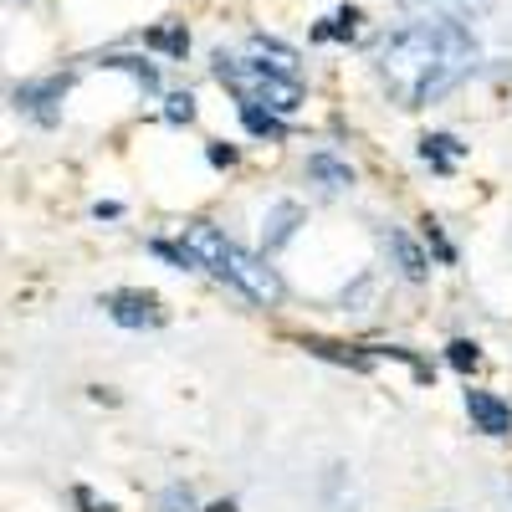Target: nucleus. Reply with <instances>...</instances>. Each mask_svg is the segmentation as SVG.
<instances>
[{"mask_svg":"<svg viewBox=\"0 0 512 512\" xmlns=\"http://www.w3.org/2000/svg\"><path fill=\"white\" fill-rule=\"evenodd\" d=\"M103 67L128 72L144 93H159V67H154V62H144V57H123V52H113V57H103Z\"/></svg>","mask_w":512,"mask_h":512,"instance_id":"obj_14","label":"nucleus"},{"mask_svg":"<svg viewBox=\"0 0 512 512\" xmlns=\"http://www.w3.org/2000/svg\"><path fill=\"white\" fill-rule=\"evenodd\" d=\"M241 123H246V134H256V139H287L282 113H272L262 103H241Z\"/></svg>","mask_w":512,"mask_h":512,"instance_id":"obj_12","label":"nucleus"},{"mask_svg":"<svg viewBox=\"0 0 512 512\" xmlns=\"http://www.w3.org/2000/svg\"><path fill=\"white\" fill-rule=\"evenodd\" d=\"M77 502H82V507H88V512H113L108 502H93V497H88V492H82V487H77Z\"/></svg>","mask_w":512,"mask_h":512,"instance_id":"obj_21","label":"nucleus"},{"mask_svg":"<svg viewBox=\"0 0 512 512\" xmlns=\"http://www.w3.org/2000/svg\"><path fill=\"white\" fill-rule=\"evenodd\" d=\"M251 57H262V62H272V67H282V72H297V52L282 47L277 36H251Z\"/></svg>","mask_w":512,"mask_h":512,"instance_id":"obj_15","label":"nucleus"},{"mask_svg":"<svg viewBox=\"0 0 512 512\" xmlns=\"http://www.w3.org/2000/svg\"><path fill=\"white\" fill-rule=\"evenodd\" d=\"M164 118L169 123H195V98L190 93H169L164 98Z\"/></svg>","mask_w":512,"mask_h":512,"instance_id":"obj_18","label":"nucleus"},{"mask_svg":"<svg viewBox=\"0 0 512 512\" xmlns=\"http://www.w3.org/2000/svg\"><path fill=\"white\" fill-rule=\"evenodd\" d=\"M103 308H108V318H113L118 328H154V323H164L159 297H149V292H134V287L108 292V297H103Z\"/></svg>","mask_w":512,"mask_h":512,"instance_id":"obj_4","label":"nucleus"},{"mask_svg":"<svg viewBox=\"0 0 512 512\" xmlns=\"http://www.w3.org/2000/svg\"><path fill=\"white\" fill-rule=\"evenodd\" d=\"M384 241H390L395 262H400V277H405V282H425V267H431V262H425V251H420V246H415L405 231H390Z\"/></svg>","mask_w":512,"mask_h":512,"instance_id":"obj_10","label":"nucleus"},{"mask_svg":"<svg viewBox=\"0 0 512 512\" xmlns=\"http://www.w3.org/2000/svg\"><path fill=\"white\" fill-rule=\"evenodd\" d=\"M405 11H420V16H451V21H472L487 11V0H400Z\"/></svg>","mask_w":512,"mask_h":512,"instance_id":"obj_9","label":"nucleus"},{"mask_svg":"<svg viewBox=\"0 0 512 512\" xmlns=\"http://www.w3.org/2000/svg\"><path fill=\"white\" fill-rule=\"evenodd\" d=\"M461 154H466V144H456L451 134H425L420 139V159L436 169V175H451V169L461 164Z\"/></svg>","mask_w":512,"mask_h":512,"instance_id":"obj_7","label":"nucleus"},{"mask_svg":"<svg viewBox=\"0 0 512 512\" xmlns=\"http://www.w3.org/2000/svg\"><path fill=\"white\" fill-rule=\"evenodd\" d=\"M154 52H164V57H185L190 52V31L185 26H159V31H149L144 36Z\"/></svg>","mask_w":512,"mask_h":512,"instance_id":"obj_16","label":"nucleus"},{"mask_svg":"<svg viewBox=\"0 0 512 512\" xmlns=\"http://www.w3.org/2000/svg\"><path fill=\"white\" fill-rule=\"evenodd\" d=\"M159 507H164V512H195V497H190L185 487H169V492L159 497Z\"/></svg>","mask_w":512,"mask_h":512,"instance_id":"obj_19","label":"nucleus"},{"mask_svg":"<svg viewBox=\"0 0 512 512\" xmlns=\"http://www.w3.org/2000/svg\"><path fill=\"white\" fill-rule=\"evenodd\" d=\"M205 512H236V502H216V507H205Z\"/></svg>","mask_w":512,"mask_h":512,"instance_id":"obj_22","label":"nucleus"},{"mask_svg":"<svg viewBox=\"0 0 512 512\" xmlns=\"http://www.w3.org/2000/svg\"><path fill=\"white\" fill-rule=\"evenodd\" d=\"M466 415L482 436H507L512 431V405L492 390H466Z\"/></svg>","mask_w":512,"mask_h":512,"instance_id":"obj_6","label":"nucleus"},{"mask_svg":"<svg viewBox=\"0 0 512 512\" xmlns=\"http://www.w3.org/2000/svg\"><path fill=\"white\" fill-rule=\"evenodd\" d=\"M21 113H31L36 123H57V103L67 98V77H41V82H21V88L11 93Z\"/></svg>","mask_w":512,"mask_h":512,"instance_id":"obj_5","label":"nucleus"},{"mask_svg":"<svg viewBox=\"0 0 512 512\" xmlns=\"http://www.w3.org/2000/svg\"><path fill=\"white\" fill-rule=\"evenodd\" d=\"M180 236L190 241V251L200 256V267H205V272H216L221 282H231L241 297H251V303H277V297H282V282H277V272L262 262V256L241 251L231 236H221L216 226L195 221V226H185Z\"/></svg>","mask_w":512,"mask_h":512,"instance_id":"obj_2","label":"nucleus"},{"mask_svg":"<svg viewBox=\"0 0 512 512\" xmlns=\"http://www.w3.org/2000/svg\"><path fill=\"white\" fill-rule=\"evenodd\" d=\"M205 159L216 164V169H231V164H236V149L221 144V139H210V144H205Z\"/></svg>","mask_w":512,"mask_h":512,"instance_id":"obj_20","label":"nucleus"},{"mask_svg":"<svg viewBox=\"0 0 512 512\" xmlns=\"http://www.w3.org/2000/svg\"><path fill=\"white\" fill-rule=\"evenodd\" d=\"M210 72H216V82H226V88L236 93V103H262L272 113H297L303 108V77L297 72H282L262 57H231V52H216V62H210Z\"/></svg>","mask_w":512,"mask_h":512,"instance_id":"obj_3","label":"nucleus"},{"mask_svg":"<svg viewBox=\"0 0 512 512\" xmlns=\"http://www.w3.org/2000/svg\"><path fill=\"white\" fill-rule=\"evenodd\" d=\"M359 36V11L354 6H338L328 21L313 26V41H354Z\"/></svg>","mask_w":512,"mask_h":512,"instance_id":"obj_13","label":"nucleus"},{"mask_svg":"<svg viewBox=\"0 0 512 512\" xmlns=\"http://www.w3.org/2000/svg\"><path fill=\"white\" fill-rule=\"evenodd\" d=\"M477 57L482 52H477V36L466 21L420 16L384 41L374 67L400 108H425V103L446 98L451 88H461L477 72Z\"/></svg>","mask_w":512,"mask_h":512,"instance_id":"obj_1","label":"nucleus"},{"mask_svg":"<svg viewBox=\"0 0 512 512\" xmlns=\"http://www.w3.org/2000/svg\"><path fill=\"white\" fill-rule=\"evenodd\" d=\"M308 180H318L323 190H349L354 185V169L344 159H333V154H313L308 159Z\"/></svg>","mask_w":512,"mask_h":512,"instance_id":"obj_11","label":"nucleus"},{"mask_svg":"<svg viewBox=\"0 0 512 512\" xmlns=\"http://www.w3.org/2000/svg\"><path fill=\"white\" fill-rule=\"evenodd\" d=\"M446 359H451V369L472 374V369L482 364V349L472 344V338H451V344H446Z\"/></svg>","mask_w":512,"mask_h":512,"instance_id":"obj_17","label":"nucleus"},{"mask_svg":"<svg viewBox=\"0 0 512 512\" xmlns=\"http://www.w3.org/2000/svg\"><path fill=\"white\" fill-rule=\"evenodd\" d=\"M297 221H303V205H297V200H277V205L267 210V251L287 246L292 231H297Z\"/></svg>","mask_w":512,"mask_h":512,"instance_id":"obj_8","label":"nucleus"}]
</instances>
